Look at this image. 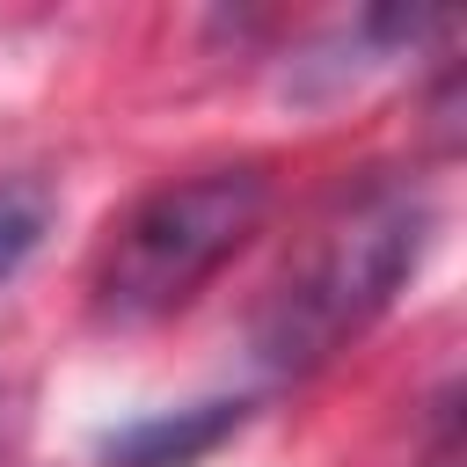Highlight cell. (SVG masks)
Returning <instances> with one entry per match:
<instances>
[{"mask_svg":"<svg viewBox=\"0 0 467 467\" xmlns=\"http://www.w3.org/2000/svg\"><path fill=\"white\" fill-rule=\"evenodd\" d=\"M431 248V197L416 182H365L358 197H343L314 248L270 285L263 314H255V358L277 379L321 372L350 336H365L394 292L416 277Z\"/></svg>","mask_w":467,"mask_h":467,"instance_id":"1","label":"cell"},{"mask_svg":"<svg viewBox=\"0 0 467 467\" xmlns=\"http://www.w3.org/2000/svg\"><path fill=\"white\" fill-rule=\"evenodd\" d=\"M270 212V175L263 168H204V175H182V182H161L146 190L102 263H95V321L102 328H146V321H168L175 306H190L263 226Z\"/></svg>","mask_w":467,"mask_h":467,"instance_id":"2","label":"cell"},{"mask_svg":"<svg viewBox=\"0 0 467 467\" xmlns=\"http://www.w3.org/2000/svg\"><path fill=\"white\" fill-rule=\"evenodd\" d=\"M241 423H248V401L241 394L153 409V416H139V423H124V431L102 438V467H204Z\"/></svg>","mask_w":467,"mask_h":467,"instance_id":"3","label":"cell"},{"mask_svg":"<svg viewBox=\"0 0 467 467\" xmlns=\"http://www.w3.org/2000/svg\"><path fill=\"white\" fill-rule=\"evenodd\" d=\"M51 219H58V197L44 175H0V285H15L29 270Z\"/></svg>","mask_w":467,"mask_h":467,"instance_id":"4","label":"cell"},{"mask_svg":"<svg viewBox=\"0 0 467 467\" xmlns=\"http://www.w3.org/2000/svg\"><path fill=\"white\" fill-rule=\"evenodd\" d=\"M423 467H460V401L452 387L431 401V438H423Z\"/></svg>","mask_w":467,"mask_h":467,"instance_id":"5","label":"cell"}]
</instances>
